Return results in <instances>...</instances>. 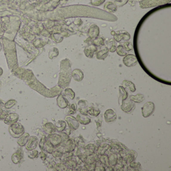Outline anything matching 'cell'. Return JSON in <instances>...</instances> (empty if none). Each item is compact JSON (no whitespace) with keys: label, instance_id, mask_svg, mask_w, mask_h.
I'll use <instances>...</instances> for the list:
<instances>
[{"label":"cell","instance_id":"obj_1","mask_svg":"<svg viewBox=\"0 0 171 171\" xmlns=\"http://www.w3.org/2000/svg\"><path fill=\"white\" fill-rule=\"evenodd\" d=\"M71 65L70 60L65 59L60 62V73L58 85L62 88L68 87L71 80Z\"/></svg>","mask_w":171,"mask_h":171},{"label":"cell","instance_id":"obj_2","mask_svg":"<svg viewBox=\"0 0 171 171\" xmlns=\"http://www.w3.org/2000/svg\"><path fill=\"white\" fill-rule=\"evenodd\" d=\"M9 132L13 138H19L25 133V128L21 123L15 122L9 125Z\"/></svg>","mask_w":171,"mask_h":171},{"label":"cell","instance_id":"obj_3","mask_svg":"<svg viewBox=\"0 0 171 171\" xmlns=\"http://www.w3.org/2000/svg\"><path fill=\"white\" fill-rule=\"evenodd\" d=\"M171 0H143L139 2V6L142 9L151 8L169 3Z\"/></svg>","mask_w":171,"mask_h":171},{"label":"cell","instance_id":"obj_4","mask_svg":"<svg viewBox=\"0 0 171 171\" xmlns=\"http://www.w3.org/2000/svg\"><path fill=\"white\" fill-rule=\"evenodd\" d=\"M74 139H69L66 141L62 142V143L56 147V149L62 152L63 153L73 152L76 147Z\"/></svg>","mask_w":171,"mask_h":171},{"label":"cell","instance_id":"obj_5","mask_svg":"<svg viewBox=\"0 0 171 171\" xmlns=\"http://www.w3.org/2000/svg\"><path fill=\"white\" fill-rule=\"evenodd\" d=\"M119 154L120 155V156L122 157L124 162L128 165L135 161L138 156V154L136 151L130 150L128 149L127 150H120Z\"/></svg>","mask_w":171,"mask_h":171},{"label":"cell","instance_id":"obj_6","mask_svg":"<svg viewBox=\"0 0 171 171\" xmlns=\"http://www.w3.org/2000/svg\"><path fill=\"white\" fill-rule=\"evenodd\" d=\"M114 39L115 41L119 43L128 41L130 39V35L125 30H121L114 32L113 34Z\"/></svg>","mask_w":171,"mask_h":171},{"label":"cell","instance_id":"obj_7","mask_svg":"<svg viewBox=\"0 0 171 171\" xmlns=\"http://www.w3.org/2000/svg\"><path fill=\"white\" fill-rule=\"evenodd\" d=\"M155 110V105L153 102H146L142 108V116L144 118L150 116L154 113Z\"/></svg>","mask_w":171,"mask_h":171},{"label":"cell","instance_id":"obj_8","mask_svg":"<svg viewBox=\"0 0 171 171\" xmlns=\"http://www.w3.org/2000/svg\"><path fill=\"white\" fill-rule=\"evenodd\" d=\"M120 108L124 112L129 114L132 113L135 110L136 108V105L134 102L130 99L128 100H125L122 101Z\"/></svg>","mask_w":171,"mask_h":171},{"label":"cell","instance_id":"obj_9","mask_svg":"<svg viewBox=\"0 0 171 171\" xmlns=\"http://www.w3.org/2000/svg\"><path fill=\"white\" fill-rule=\"evenodd\" d=\"M122 62L125 66L131 67H133L138 64V59L136 56L132 54H127L123 58Z\"/></svg>","mask_w":171,"mask_h":171},{"label":"cell","instance_id":"obj_10","mask_svg":"<svg viewBox=\"0 0 171 171\" xmlns=\"http://www.w3.org/2000/svg\"><path fill=\"white\" fill-rule=\"evenodd\" d=\"M65 120L68 125V127L71 130H75L79 128L80 124L74 116L71 115H67L65 116Z\"/></svg>","mask_w":171,"mask_h":171},{"label":"cell","instance_id":"obj_11","mask_svg":"<svg viewBox=\"0 0 171 171\" xmlns=\"http://www.w3.org/2000/svg\"><path fill=\"white\" fill-rule=\"evenodd\" d=\"M104 119L105 122L108 124H111L116 122L117 119V115L114 110L109 108L106 110L104 114Z\"/></svg>","mask_w":171,"mask_h":171},{"label":"cell","instance_id":"obj_12","mask_svg":"<svg viewBox=\"0 0 171 171\" xmlns=\"http://www.w3.org/2000/svg\"><path fill=\"white\" fill-rule=\"evenodd\" d=\"M46 139L55 147H58L62 142V138L60 135L57 133H53L50 135H48L47 136H46Z\"/></svg>","mask_w":171,"mask_h":171},{"label":"cell","instance_id":"obj_13","mask_svg":"<svg viewBox=\"0 0 171 171\" xmlns=\"http://www.w3.org/2000/svg\"><path fill=\"white\" fill-rule=\"evenodd\" d=\"M38 144V138L36 136H30L28 141L26 144V149L28 151L33 150L36 149Z\"/></svg>","mask_w":171,"mask_h":171},{"label":"cell","instance_id":"obj_14","mask_svg":"<svg viewBox=\"0 0 171 171\" xmlns=\"http://www.w3.org/2000/svg\"><path fill=\"white\" fill-rule=\"evenodd\" d=\"M19 119V114L17 113H12L8 114L4 120V123L7 125H10L17 122Z\"/></svg>","mask_w":171,"mask_h":171},{"label":"cell","instance_id":"obj_15","mask_svg":"<svg viewBox=\"0 0 171 171\" xmlns=\"http://www.w3.org/2000/svg\"><path fill=\"white\" fill-rule=\"evenodd\" d=\"M97 51V48L94 45L87 46L84 49V53L86 57L88 58H93L94 54Z\"/></svg>","mask_w":171,"mask_h":171},{"label":"cell","instance_id":"obj_16","mask_svg":"<svg viewBox=\"0 0 171 171\" xmlns=\"http://www.w3.org/2000/svg\"><path fill=\"white\" fill-rule=\"evenodd\" d=\"M100 29L98 26L93 24L89 28L88 34L89 37L91 39H95V38L98 37L100 35Z\"/></svg>","mask_w":171,"mask_h":171},{"label":"cell","instance_id":"obj_17","mask_svg":"<svg viewBox=\"0 0 171 171\" xmlns=\"http://www.w3.org/2000/svg\"><path fill=\"white\" fill-rule=\"evenodd\" d=\"M57 104L60 108L64 109L69 105V102L63 94H60L57 97Z\"/></svg>","mask_w":171,"mask_h":171},{"label":"cell","instance_id":"obj_18","mask_svg":"<svg viewBox=\"0 0 171 171\" xmlns=\"http://www.w3.org/2000/svg\"><path fill=\"white\" fill-rule=\"evenodd\" d=\"M43 131L47 135H50L54 133L56 130L55 125L51 122H47L43 125Z\"/></svg>","mask_w":171,"mask_h":171},{"label":"cell","instance_id":"obj_19","mask_svg":"<svg viewBox=\"0 0 171 171\" xmlns=\"http://www.w3.org/2000/svg\"><path fill=\"white\" fill-rule=\"evenodd\" d=\"M72 77L75 81L80 82L82 81L84 78V74L83 71L80 69H75L73 70L71 72Z\"/></svg>","mask_w":171,"mask_h":171},{"label":"cell","instance_id":"obj_20","mask_svg":"<svg viewBox=\"0 0 171 171\" xmlns=\"http://www.w3.org/2000/svg\"><path fill=\"white\" fill-rule=\"evenodd\" d=\"M124 144L122 143H113L111 146H109V149L110 152L111 153H114L116 154H119L120 150H124Z\"/></svg>","mask_w":171,"mask_h":171},{"label":"cell","instance_id":"obj_21","mask_svg":"<svg viewBox=\"0 0 171 171\" xmlns=\"http://www.w3.org/2000/svg\"><path fill=\"white\" fill-rule=\"evenodd\" d=\"M76 119H77L79 124H81L83 125H87L90 124L91 122V119L89 117H88L87 116L81 114L80 113L77 115Z\"/></svg>","mask_w":171,"mask_h":171},{"label":"cell","instance_id":"obj_22","mask_svg":"<svg viewBox=\"0 0 171 171\" xmlns=\"http://www.w3.org/2000/svg\"><path fill=\"white\" fill-rule=\"evenodd\" d=\"M23 158V155L22 150H20L14 153L12 156V161L15 164H18L21 162Z\"/></svg>","mask_w":171,"mask_h":171},{"label":"cell","instance_id":"obj_23","mask_svg":"<svg viewBox=\"0 0 171 171\" xmlns=\"http://www.w3.org/2000/svg\"><path fill=\"white\" fill-rule=\"evenodd\" d=\"M109 49L107 47H105V48L100 50V51H98L97 53V58L98 60H105L106 57H108L109 53Z\"/></svg>","mask_w":171,"mask_h":171},{"label":"cell","instance_id":"obj_24","mask_svg":"<svg viewBox=\"0 0 171 171\" xmlns=\"http://www.w3.org/2000/svg\"><path fill=\"white\" fill-rule=\"evenodd\" d=\"M30 137L29 133H24L20 137H19V139H18L17 144L21 147L25 146L28 141L29 138Z\"/></svg>","mask_w":171,"mask_h":171},{"label":"cell","instance_id":"obj_25","mask_svg":"<svg viewBox=\"0 0 171 171\" xmlns=\"http://www.w3.org/2000/svg\"><path fill=\"white\" fill-rule=\"evenodd\" d=\"M83 150L84 154H86L88 156L94 154L96 150H97V147L93 144H89L83 148Z\"/></svg>","mask_w":171,"mask_h":171},{"label":"cell","instance_id":"obj_26","mask_svg":"<svg viewBox=\"0 0 171 171\" xmlns=\"http://www.w3.org/2000/svg\"><path fill=\"white\" fill-rule=\"evenodd\" d=\"M122 86L125 89H128L130 92H134L136 91L135 85L132 81L125 80L122 82Z\"/></svg>","mask_w":171,"mask_h":171},{"label":"cell","instance_id":"obj_27","mask_svg":"<svg viewBox=\"0 0 171 171\" xmlns=\"http://www.w3.org/2000/svg\"><path fill=\"white\" fill-rule=\"evenodd\" d=\"M104 9L107 12L114 13L117 10V6L113 2H108L105 4Z\"/></svg>","mask_w":171,"mask_h":171},{"label":"cell","instance_id":"obj_28","mask_svg":"<svg viewBox=\"0 0 171 171\" xmlns=\"http://www.w3.org/2000/svg\"><path fill=\"white\" fill-rule=\"evenodd\" d=\"M56 129L57 130V132L59 133L63 132L66 128V123L65 121L63 120H59L56 122L55 124Z\"/></svg>","mask_w":171,"mask_h":171},{"label":"cell","instance_id":"obj_29","mask_svg":"<svg viewBox=\"0 0 171 171\" xmlns=\"http://www.w3.org/2000/svg\"><path fill=\"white\" fill-rule=\"evenodd\" d=\"M55 147H54V146L46 139V141L43 146V151L46 152L48 154H51L55 150Z\"/></svg>","mask_w":171,"mask_h":171},{"label":"cell","instance_id":"obj_30","mask_svg":"<svg viewBox=\"0 0 171 171\" xmlns=\"http://www.w3.org/2000/svg\"><path fill=\"white\" fill-rule=\"evenodd\" d=\"M119 99L122 100V101L127 100L128 98V91L125 88L122 86H119Z\"/></svg>","mask_w":171,"mask_h":171},{"label":"cell","instance_id":"obj_31","mask_svg":"<svg viewBox=\"0 0 171 171\" xmlns=\"http://www.w3.org/2000/svg\"><path fill=\"white\" fill-rule=\"evenodd\" d=\"M119 157L117 154L114 153H111L108 157L109 166L114 167L117 163Z\"/></svg>","mask_w":171,"mask_h":171},{"label":"cell","instance_id":"obj_32","mask_svg":"<svg viewBox=\"0 0 171 171\" xmlns=\"http://www.w3.org/2000/svg\"><path fill=\"white\" fill-rule=\"evenodd\" d=\"M129 99L135 103H141L144 101V97L143 94H139L136 95H130Z\"/></svg>","mask_w":171,"mask_h":171},{"label":"cell","instance_id":"obj_33","mask_svg":"<svg viewBox=\"0 0 171 171\" xmlns=\"http://www.w3.org/2000/svg\"><path fill=\"white\" fill-rule=\"evenodd\" d=\"M109 144H100L98 148L97 149V153L100 154V155H104L105 154L106 151H108L109 149Z\"/></svg>","mask_w":171,"mask_h":171},{"label":"cell","instance_id":"obj_34","mask_svg":"<svg viewBox=\"0 0 171 171\" xmlns=\"http://www.w3.org/2000/svg\"><path fill=\"white\" fill-rule=\"evenodd\" d=\"M64 164L67 167L68 171V170H70V171L74 170L78 166L75 160H72V159L66 161V162H64Z\"/></svg>","mask_w":171,"mask_h":171},{"label":"cell","instance_id":"obj_35","mask_svg":"<svg viewBox=\"0 0 171 171\" xmlns=\"http://www.w3.org/2000/svg\"><path fill=\"white\" fill-rule=\"evenodd\" d=\"M128 168L132 171H141L142 170V166L139 162H133L128 164Z\"/></svg>","mask_w":171,"mask_h":171},{"label":"cell","instance_id":"obj_36","mask_svg":"<svg viewBox=\"0 0 171 171\" xmlns=\"http://www.w3.org/2000/svg\"><path fill=\"white\" fill-rule=\"evenodd\" d=\"M107 45H108L107 47L109 49V51L111 52L114 53L116 51V47L115 41L114 39H111L108 41L107 43Z\"/></svg>","mask_w":171,"mask_h":171},{"label":"cell","instance_id":"obj_37","mask_svg":"<svg viewBox=\"0 0 171 171\" xmlns=\"http://www.w3.org/2000/svg\"><path fill=\"white\" fill-rule=\"evenodd\" d=\"M99 162L105 167H108L109 166L108 157L107 155H105V154L100 155Z\"/></svg>","mask_w":171,"mask_h":171},{"label":"cell","instance_id":"obj_38","mask_svg":"<svg viewBox=\"0 0 171 171\" xmlns=\"http://www.w3.org/2000/svg\"><path fill=\"white\" fill-rule=\"evenodd\" d=\"M100 114V109H97L94 107H89L88 108V114L92 116L97 117Z\"/></svg>","mask_w":171,"mask_h":171},{"label":"cell","instance_id":"obj_39","mask_svg":"<svg viewBox=\"0 0 171 171\" xmlns=\"http://www.w3.org/2000/svg\"><path fill=\"white\" fill-rule=\"evenodd\" d=\"M116 51L118 55L122 56V57L125 56L128 54V52L124 48L122 45H119V46L116 47Z\"/></svg>","mask_w":171,"mask_h":171},{"label":"cell","instance_id":"obj_40","mask_svg":"<svg viewBox=\"0 0 171 171\" xmlns=\"http://www.w3.org/2000/svg\"><path fill=\"white\" fill-rule=\"evenodd\" d=\"M93 44L95 46H98V47L105 46V39L102 37H97L94 39Z\"/></svg>","mask_w":171,"mask_h":171},{"label":"cell","instance_id":"obj_41","mask_svg":"<svg viewBox=\"0 0 171 171\" xmlns=\"http://www.w3.org/2000/svg\"><path fill=\"white\" fill-rule=\"evenodd\" d=\"M64 93H65V95H66L67 97H68L70 100H73L74 99L75 94L71 88H67L65 89L64 90Z\"/></svg>","mask_w":171,"mask_h":171},{"label":"cell","instance_id":"obj_42","mask_svg":"<svg viewBox=\"0 0 171 171\" xmlns=\"http://www.w3.org/2000/svg\"><path fill=\"white\" fill-rule=\"evenodd\" d=\"M17 103V102L16 100H8L6 103L4 104V107L7 109H10L13 108V106Z\"/></svg>","mask_w":171,"mask_h":171},{"label":"cell","instance_id":"obj_43","mask_svg":"<svg viewBox=\"0 0 171 171\" xmlns=\"http://www.w3.org/2000/svg\"><path fill=\"white\" fill-rule=\"evenodd\" d=\"M55 168L56 171H68L67 167L65 165V164L62 163H58L55 164Z\"/></svg>","mask_w":171,"mask_h":171},{"label":"cell","instance_id":"obj_44","mask_svg":"<svg viewBox=\"0 0 171 171\" xmlns=\"http://www.w3.org/2000/svg\"><path fill=\"white\" fill-rule=\"evenodd\" d=\"M74 141L75 144H76V146L82 147H84L85 143H84L83 138L81 137V136L77 137V138H75V139H74Z\"/></svg>","mask_w":171,"mask_h":171},{"label":"cell","instance_id":"obj_45","mask_svg":"<svg viewBox=\"0 0 171 171\" xmlns=\"http://www.w3.org/2000/svg\"><path fill=\"white\" fill-rule=\"evenodd\" d=\"M51 154H52V157L53 158L57 159V160H60V158H61L63 153L62 152H61L60 150H58L57 149V150H54L53 151V152L51 153Z\"/></svg>","mask_w":171,"mask_h":171},{"label":"cell","instance_id":"obj_46","mask_svg":"<svg viewBox=\"0 0 171 171\" xmlns=\"http://www.w3.org/2000/svg\"><path fill=\"white\" fill-rule=\"evenodd\" d=\"M123 46H124V48L125 49V50L127 52L132 51V50L133 49V45L132 43L130 42L127 41L124 42Z\"/></svg>","mask_w":171,"mask_h":171},{"label":"cell","instance_id":"obj_47","mask_svg":"<svg viewBox=\"0 0 171 171\" xmlns=\"http://www.w3.org/2000/svg\"><path fill=\"white\" fill-rule=\"evenodd\" d=\"M30 152L29 153L28 157L30 158L31 159H34V158H37L38 157V154L39 152L37 150H31V151H29Z\"/></svg>","mask_w":171,"mask_h":171},{"label":"cell","instance_id":"obj_48","mask_svg":"<svg viewBox=\"0 0 171 171\" xmlns=\"http://www.w3.org/2000/svg\"><path fill=\"white\" fill-rule=\"evenodd\" d=\"M78 105L79 106L78 108H87L88 106V102L86 100H80L79 102H78Z\"/></svg>","mask_w":171,"mask_h":171},{"label":"cell","instance_id":"obj_49","mask_svg":"<svg viewBox=\"0 0 171 171\" xmlns=\"http://www.w3.org/2000/svg\"><path fill=\"white\" fill-rule=\"evenodd\" d=\"M96 165H97V163L92 164H84V165L83 166L86 168L87 171H94Z\"/></svg>","mask_w":171,"mask_h":171},{"label":"cell","instance_id":"obj_50","mask_svg":"<svg viewBox=\"0 0 171 171\" xmlns=\"http://www.w3.org/2000/svg\"><path fill=\"white\" fill-rule=\"evenodd\" d=\"M55 162L53 161L49 162V164H47L46 171H56L55 168Z\"/></svg>","mask_w":171,"mask_h":171},{"label":"cell","instance_id":"obj_51","mask_svg":"<svg viewBox=\"0 0 171 171\" xmlns=\"http://www.w3.org/2000/svg\"><path fill=\"white\" fill-rule=\"evenodd\" d=\"M8 114L7 111L3 110L2 108H0V120H4Z\"/></svg>","mask_w":171,"mask_h":171},{"label":"cell","instance_id":"obj_52","mask_svg":"<svg viewBox=\"0 0 171 171\" xmlns=\"http://www.w3.org/2000/svg\"><path fill=\"white\" fill-rule=\"evenodd\" d=\"M105 0H91V4L94 6H98L105 2Z\"/></svg>","mask_w":171,"mask_h":171},{"label":"cell","instance_id":"obj_53","mask_svg":"<svg viewBox=\"0 0 171 171\" xmlns=\"http://www.w3.org/2000/svg\"><path fill=\"white\" fill-rule=\"evenodd\" d=\"M46 136H42V138L40 139V141L39 144V146L40 149H41L42 151L43 150V146L45 142L46 141Z\"/></svg>","mask_w":171,"mask_h":171},{"label":"cell","instance_id":"obj_54","mask_svg":"<svg viewBox=\"0 0 171 171\" xmlns=\"http://www.w3.org/2000/svg\"><path fill=\"white\" fill-rule=\"evenodd\" d=\"M128 0H115L116 5L117 6L122 7L125 5L127 2H128Z\"/></svg>","mask_w":171,"mask_h":171},{"label":"cell","instance_id":"obj_55","mask_svg":"<svg viewBox=\"0 0 171 171\" xmlns=\"http://www.w3.org/2000/svg\"><path fill=\"white\" fill-rule=\"evenodd\" d=\"M66 108V111H65V114L68 115H71V114H76V112L74 111L73 109H72L71 107H70V105H68V106H67V108Z\"/></svg>","mask_w":171,"mask_h":171},{"label":"cell","instance_id":"obj_56","mask_svg":"<svg viewBox=\"0 0 171 171\" xmlns=\"http://www.w3.org/2000/svg\"><path fill=\"white\" fill-rule=\"evenodd\" d=\"M94 171H106V169L104 166H103L102 164L100 163L99 165H97V163Z\"/></svg>","mask_w":171,"mask_h":171},{"label":"cell","instance_id":"obj_57","mask_svg":"<svg viewBox=\"0 0 171 171\" xmlns=\"http://www.w3.org/2000/svg\"><path fill=\"white\" fill-rule=\"evenodd\" d=\"M60 136L62 138V142H64L66 141L67 139H69V135L67 134L66 133H64V132H61V133L59 134Z\"/></svg>","mask_w":171,"mask_h":171},{"label":"cell","instance_id":"obj_58","mask_svg":"<svg viewBox=\"0 0 171 171\" xmlns=\"http://www.w3.org/2000/svg\"><path fill=\"white\" fill-rule=\"evenodd\" d=\"M78 111L81 114H84V115H86V116H87L88 114V107L87 108H78Z\"/></svg>","mask_w":171,"mask_h":171},{"label":"cell","instance_id":"obj_59","mask_svg":"<svg viewBox=\"0 0 171 171\" xmlns=\"http://www.w3.org/2000/svg\"><path fill=\"white\" fill-rule=\"evenodd\" d=\"M38 156L40 157V158L43 161V162L47 159V155L45 153L44 151H42V150L41 152L39 153Z\"/></svg>","mask_w":171,"mask_h":171},{"label":"cell","instance_id":"obj_60","mask_svg":"<svg viewBox=\"0 0 171 171\" xmlns=\"http://www.w3.org/2000/svg\"><path fill=\"white\" fill-rule=\"evenodd\" d=\"M70 107L72 109H73L74 111H75L76 113L77 111V105H76V104H74V103H73L71 105H70Z\"/></svg>","mask_w":171,"mask_h":171},{"label":"cell","instance_id":"obj_61","mask_svg":"<svg viewBox=\"0 0 171 171\" xmlns=\"http://www.w3.org/2000/svg\"><path fill=\"white\" fill-rule=\"evenodd\" d=\"M71 130L70 128H68V129L66 130V133L69 136L71 134Z\"/></svg>","mask_w":171,"mask_h":171},{"label":"cell","instance_id":"obj_62","mask_svg":"<svg viewBox=\"0 0 171 171\" xmlns=\"http://www.w3.org/2000/svg\"><path fill=\"white\" fill-rule=\"evenodd\" d=\"M4 106V104L3 103V102L0 100V108H2Z\"/></svg>","mask_w":171,"mask_h":171}]
</instances>
